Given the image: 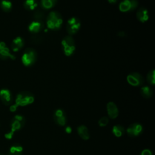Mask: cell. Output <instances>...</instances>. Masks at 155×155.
Returning a JSON list of instances; mask_svg holds the SVG:
<instances>
[{"mask_svg":"<svg viewBox=\"0 0 155 155\" xmlns=\"http://www.w3.org/2000/svg\"><path fill=\"white\" fill-rule=\"evenodd\" d=\"M42 40V38L41 37V36H33L31 38V41L34 43H39Z\"/></svg>","mask_w":155,"mask_h":155,"instance_id":"27","label":"cell"},{"mask_svg":"<svg viewBox=\"0 0 155 155\" xmlns=\"http://www.w3.org/2000/svg\"><path fill=\"white\" fill-rule=\"evenodd\" d=\"M65 133H67V134L71 133V131H72V128H71V127L70 126H69V125L67 126V127L65 128Z\"/></svg>","mask_w":155,"mask_h":155,"instance_id":"30","label":"cell"},{"mask_svg":"<svg viewBox=\"0 0 155 155\" xmlns=\"http://www.w3.org/2000/svg\"><path fill=\"white\" fill-rule=\"evenodd\" d=\"M0 7L5 12H9L12 8V3L9 0H1L0 1Z\"/></svg>","mask_w":155,"mask_h":155,"instance_id":"23","label":"cell"},{"mask_svg":"<svg viewBox=\"0 0 155 155\" xmlns=\"http://www.w3.org/2000/svg\"><path fill=\"white\" fill-rule=\"evenodd\" d=\"M33 18L35 21H43L45 18V14L43 11L39 9H37L33 13Z\"/></svg>","mask_w":155,"mask_h":155,"instance_id":"24","label":"cell"},{"mask_svg":"<svg viewBox=\"0 0 155 155\" xmlns=\"http://www.w3.org/2000/svg\"><path fill=\"white\" fill-rule=\"evenodd\" d=\"M108 116L111 119H116L119 115V109L116 104L113 102H109L107 104Z\"/></svg>","mask_w":155,"mask_h":155,"instance_id":"11","label":"cell"},{"mask_svg":"<svg viewBox=\"0 0 155 155\" xmlns=\"http://www.w3.org/2000/svg\"><path fill=\"white\" fill-rule=\"evenodd\" d=\"M81 25V21L78 18L73 16L69 18L66 24V30L68 35L72 36L76 34L79 30Z\"/></svg>","mask_w":155,"mask_h":155,"instance_id":"6","label":"cell"},{"mask_svg":"<svg viewBox=\"0 0 155 155\" xmlns=\"http://www.w3.org/2000/svg\"><path fill=\"white\" fill-rule=\"evenodd\" d=\"M62 24V16L57 11L50 12L46 18V25L50 30H58L61 28Z\"/></svg>","mask_w":155,"mask_h":155,"instance_id":"1","label":"cell"},{"mask_svg":"<svg viewBox=\"0 0 155 155\" xmlns=\"http://www.w3.org/2000/svg\"><path fill=\"white\" fill-rule=\"evenodd\" d=\"M128 83L133 87L141 86L144 83V78L140 73L137 72H132L127 77Z\"/></svg>","mask_w":155,"mask_h":155,"instance_id":"8","label":"cell"},{"mask_svg":"<svg viewBox=\"0 0 155 155\" xmlns=\"http://www.w3.org/2000/svg\"><path fill=\"white\" fill-rule=\"evenodd\" d=\"M61 45L64 53L67 56H71L76 50V44L72 36H65L61 41Z\"/></svg>","mask_w":155,"mask_h":155,"instance_id":"3","label":"cell"},{"mask_svg":"<svg viewBox=\"0 0 155 155\" xmlns=\"http://www.w3.org/2000/svg\"><path fill=\"white\" fill-rule=\"evenodd\" d=\"M18 107V106L16 104H14L13 105H11L10 107V111H12V112H14L16 110Z\"/></svg>","mask_w":155,"mask_h":155,"instance_id":"29","label":"cell"},{"mask_svg":"<svg viewBox=\"0 0 155 155\" xmlns=\"http://www.w3.org/2000/svg\"><path fill=\"white\" fill-rule=\"evenodd\" d=\"M77 133L79 137L84 140H88L90 138L89 130L84 125H81L77 127Z\"/></svg>","mask_w":155,"mask_h":155,"instance_id":"17","label":"cell"},{"mask_svg":"<svg viewBox=\"0 0 155 155\" xmlns=\"http://www.w3.org/2000/svg\"><path fill=\"white\" fill-rule=\"evenodd\" d=\"M107 1L110 4H116L118 0H107Z\"/></svg>","mask_w":155,"mask_h":155,"instance_id":"32","label":"cell"},{"mask_svg":"<svg viewBox=\"0 0 155 155\" xmlns=\"http://www.w3.org/2000/svg\"><path fill=\"white\" fill-rule=\"evenodd\" d=\"M44 28V23L43 21H32L28 27V31L31 33H38L42 31Z\"/></svg>","mask_w":155,"mask_h":155,"instance_id":"14","label":"cell"},{"mask_svg":"<svg viewBox=\"0 0 155 155\" xmlns=\"http://www.w3.org/2000/svg\"><path fill=\"white\" fill-rule=\"evenodd\" d=\"M38 54L36 50L32 48H27L22 54L21 61L24 65L30 67L36 62Z\"/></svg>","mask_w":155,"mask_h":155,"instance_id":"5","label":"cell"},{"mask_svg":"<svg viewBox=\"0 0 155 155\" xmlns=\"http://www.w3.org/2000/svg\"><path fill=\"white\" fill-rule=\"evenodd\" d=\"M25 119L24 116L20 114L15 116L10 122V131L5 134V137L7 139H12L14 133L21 130L25 125Z\"/></svg>","mask_w":155,"mask_h":155,"instance_id":"2","label":"cell"},{"mask_svg":"<svg viewBox=\"0 0 155 155\" xmlns=\"http://www.w3.org/2000/svg\"><path fill=\"white\" fill-rule=\"evenodd\" d=\"M109 122V118L107 116H103L98 121V125L101 127H106Z\"/></svg>","mask_w":155,"mask_h":155,"instance_id":"26","label":"cell"},{"mask_svg":"<svg viewBox=\"0 0 155 155\" xmlns=\"http://www.w3.org/2000/svg\"><path fill=\"white\" fill-rule=\"evenodd\" d=\"M140 155H153V153L150 149H144L140 152Z\"/></svg>","mask_w":155,"mask_h":155,"instance_id":"28","label":"cell"},{"mask_svg":"<svg viewBox=\"0 0 155 155\" xmlns=\"http://www.w3.org/2000/svg\"><path fill=\"white\" fill-rule=\"evenodd\" d=\"M137 0H122L119 4V9L121 12H129L137 8Z\"/></svg>","mask_w":155,"mask_h":155,"instance_id":"7","label":"cell"},{"mask_svg":"<svg viewBox=\"0 0 155 155\" xmlns=\"http://www.w3.org/2000/svg\"><path fill=\"white\" fill-rule=\"evenodd\" d=\"M35 101L34 95L30 91H21L19 93L16 97L15 104L18 107H24L32 104Z\"/></svg>","mask_w":155,"mask_h":155,"instance_id":"4","label":"cell"},{"mask_svg":"<svg viewBox=\"0 0 155 155\" xmlns=\"http://www.w3.org/2000/svg\"><path fill=\"white\" fill-rule=\"evenodd\" d=\"M147 81V82L151 85H154L155 84V71L154 70H150L146 77Z\"/></svg>","mask_w":155,"mask_h":155,"instance_id":"25","label":"cell"},{"mask_svg":"<svg viewBox=\"0 0 155 155\" xmlns=\"http://www.w3.org/2000/svg\"><path fill=\"white\" fill-rule=\"evenodd\" d=\"M22 147L19 143H15L10 148L8 155H22Z\"/></svg>","mask_w":155,"mask_h":155,"instance_id":"18","label":"cell"},{"mask_svg":"<svg viewBox=\"0 0 155 155\" xmlns=\"http://www.w3.org/2000/svg\"><path fill=\"white\" fill-rule=\"evenodd\" d=\"M142 131L143 127L141 124L139 123H133L128 126L126 132L130 137H137L141 134Z\"/></svg>","mask_w":155,"mask_h":155,"instance_id":"10","label":"cell"},{"mask_svg":"<svg viewBox=\"0 0 155 155\" xmlns=\"http://www.w3.org/2000/svg\"><path fill=\"white\" fill-rule=\"evenodd\" d=\"M111 131L115 137H120L124 134L125 132V130L124 127L120 125H115L113 127Z\"/></svg>","mask_w":155,"mask_h":155,"instance_id":"19","label":"cell"},{"mask_svg":"<svg viewBox=\"0 0 155 155\" xmlns=\"http://www.w3.org/2000/svg\"><path fill=\"white\" fill-rule=\"evenodd\" d=\"M53 118L54 122L59 126H65L67 124L66 114L62 109H56L53 112Z\"/></svg>","mask_w":155,"mask_h":155,"instance_id":"9","label":"cell"},{"mask_svg":"<svg viewBox=\"0 0 155 155\" xmlns=\"http://www.w3.org/2000/svg\"><path fill=\"white\" fill-rule=\"evenodd\" d=\"M0 58L4 60L8 58L14 60L16 58L13 54L10 53L8 48L4 42H0Z\"/></svg>","mask_w":155,"mask_h":155,"instance_id":"12","label":"cell"},{"mask_svg":"<svg viewBox=\"0 0 155 155\" xmlns=\"http://www.w3.org/2000/svg\"><path fill=\"white\" fill-rule=\"evenodd\" d=\"M58 0H41L40 5L44 10L52 8L57 3Z\"/></svg>","mask_w":155,"mask_h":155,"instance_id":"21","label":"cell"},{"mask_svg":"<svg viewBox=\"0 0 155 155\" xmlns=\"http://www.w3.org/2000/svg\"><path fill=\"white\" fill-rule=\"evenodd\" d=\"M0 99L5 105H9L13 101V97L11 92L8 89L0 90Z\"/></svg>","mask_w":155,"mask_h":155,"instance_id":"13","label":"cell"},{"mask_svg":"<svg viewBox=\"0 0 155 155\" xmlns=\"http://www.w3.org/2000/svg\"><path fill=\"white\" fill-rule=\"evenodd\" d=\"M136 15L137 20L140 22H145L148 19V12L143 7H141L137 10Z\"/></svg>","mask_w":155,"mask_h":155,"instance_id":"15","label":"cell"},{"mask_svg":"<svg viewBox=\"0 0 155 155\" xmlns=\"http://www.w3.org/2000/svg\"><path fill=\"white\" fill-rule=\"evenodd\" d=\"M140 92L141 96L145 99H149L151 97L153 94L152 88L148 85L142 86L140 88Z\"/></svg>","mask_w":155,"mask_h":155,"instance_id":"20","label":"cell"},{"mask_svg":"<svg viewBox=\"0 0 155 155\" xmlns=\"http://www.w3.org/2000/svg\"><path fill=\"white\" fill-rule=\"evenodd\" d=\"M117 35H118V36H119V37H125V36H127L126 33L124 32V31H119V32L117 33Z\"/></svg>","mask_w":155,"mask_h":155,"instance_id":"31","label":"cell"},{"mask_svg":"<svg viewBox=\"0 0 155 155\" xmlns=\"http://www.w3.org/2000/svg\"><path fill=\"white\" fill-rule=\"evenodd\" d=\"M24 7L25 9L28 11L34 10L38 5L37 0H25L24 2Z\"/></svg>","mask_w":155,"mask_h":155,"instance_id":"22","label":"cell"},{"mask_svg":"<svg viewBox=\"0 0 155 155\" xmlns=\"http://www.w3.org/2000/svg\"><path fill=\"white\" fill-rule=\"evenodd\" d=\"M25 44L24 39L21 36L15 38L11 44V48L13 51H18L22 48Z\"/></svg>","mask_w":155,"mask_h":155,"instance_id":"16","label":"cell"}]
</instances>
